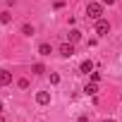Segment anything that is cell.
Here are the masks:
<instances>
[{
	"mask_svg": "<svg viewBox=\"0 0 122 122\" xmlns=\"http://www.w3.org/2000/svg\"><path fill=\"white\" fill-rule=\"evenodd\" d=\"M108 31H110V24H108L105 19H98V22H96V34H98V36H105Z\"/></svg>",
	"mask_w": 122,
	"mask_h": 122,
	"instance_id": "2",
	"label": "cell"
},
{
	"mask_svg": "<svg viewBox=\"0 0 122 122\" xmlns=\"http://www.w3.org/2000/svg\"><path fill=\"white\" fill-rule=\"evenodd\" d=\"M0 122H5V117H3V115H0Z\"/></svg>",
	"mask_w": 122,
	"mask_h": 122,
	"instance_id": "17",
	"label": "cell"
},
{
	"mask_svg": "<svg viewBox=\"0 0 122 122\" xmlns=\"http://www.w3.org/2000/svg\"><path fill=\"white\" fill-rule=\"evenodd\" d=\"M86 15H89L93 22L103 19V3H89V5H86Z\"/></svg>",
	"mask_w": 122,
	"mask_h": 122,
	"instance_id": "1",
	"label": "cell"
},
{
	"mask_svg": "<svg viewBox=\"0 0 122 122\" xmlns=\"http://www.w3.org/2000/svg\"><path fill=\"white\" fill-rule=\"evenodd\" d=\"M12 22V15L10 12H3V15H0V24H10Z\"/></svg>",
	"mask_w": 122,
	"mask_h": 122,
	"instance_id": "10",
	"label": "cell"
},
{
	"mask_svg": "<svg viewBox=\"0 0 122 122\" xmlns=\"http://www.w3.org/2000/svg\"><path fill=\"white\" fill-rule=\"evenodd\" d=\"M22 34H24V36H34V26H31V24H24V26H22Z\"/></svg>",
	"mask_w": 122,
	"mask_h": 122,
	"instance_id": "11",
	"label": "cell"
},
{
	"mask_svg": "<svg viewBox=\"0 0 122 122\" xmlns=\"http://www.w3.org/2000/svg\"><path fill=\"white\" fill-rule=\"evenodd\" d=\"M7 84H12V72L0 70V86H7Z\"/></svg>",
	"mask_w": 122,
	"mask_h": 122,
	"instance_id": "5",
	"label": "cell"
},
{
	"mask_svg": "<svg viewBox=\"0 0 122 122\" xmlns=\"http://www.w3.org/2000/svg\"><path fill=\"white\" fill-rule=\"evenodd\" d=\"M17 86H19V89H29V79H26V77L17 79Z\"/></svg>",
	"mask_w": 122,
	"mask_h": 122,
	"instance_id": "12",
	"label": "cell"
},
{
	"mask_svg": "<svg viewBox=\"0 0 122 122\" xmlns=\"http://www.w3.org/2000/svg\"><path fill=\"white\" fill-rule=\"evenodd\" d=\"M91 81H101V72H91Z\"/></svg>",
	"mask_w": 122,
	"mask_h": 122,
	"instance_id": "14",
	"label": "cell"
},
{
	"mask_svg": "<svg viewBox=\"0 0 122 122\" xmlns=\"http://www.w3.org/2000/svg\"><path fill=\"white\" fill-rule=\"evenodd\" d=\"M60 55H62V57H72L74 55V46L72 43H62V46H60Z\"/></svg>",
	"mask_w": 122,
	"mask_h": 122,
	"instance_id": "3",
	"label": "cell"
},
{
	"mask_svg": "<svg viewBox=\"0 0 122 122\" xmlns=\"http://www.w3.org/2000/svg\"><path fill=\"white\" fill-rule=\"evenodd\" d=\"M79 70H81V72H86V74H89V72H93V62H91V60H84V62H81V65H79Z\"/></svg>",
	"mask_w": 122,
	"mask_h": 122,
	"instance_id": "6",
	"label": "cell"
},
{
	"mask_svg": "<svg viewBox=\"0 0 122 122\" xmlns=\"http://www.w3.org/2000/svg\"><path fill=\"white\" fill-rule=\"evenodd\" d=\"M98 3H103V5H112L115 0H98Z\"/></svg>",
	"mask_w": 122,
	"mask_h": 122,
	"instance_id": "16",
	"label": "cell"
},
{
	"mask_svg": "<svg viewBox=\"0 0 122 122\" xmlns=\"http://www.w3.org/2000/svg\"><path fill=\"white\" fill-rule=\"evenodd\" d=\"M57 81H60V74L53 72V74H50V84H57Z\"/></svg>",
	"mask_w": 122,
	"mask_h": 122,
	"instance_id": "15",
	"label": "cell"
},
{
	"mask_svg": "<svg viewBox=\"0 0 122 122\" xmlns=\"http://www.w3.org/2000/svg\"><path fill=\"white\" fill-rule=\"evenodd\" d=\"M43 72H46V67H43L41 62H36V65H34V74H43Z\"/></svg>",
	"mask_w": 122,
	"mask_h": 122,
	"instance_id": "13",
	"label": "cell"
},
{
	"mask_svg": "<svg viewBox=\"0 0 122 122\" xmlns=\"http://www.w3.org/2000/svg\"><path fill=\"white\" fill-rule=\"evenodd\" d=\"M38 53H41V55H50V53H53L50 43H41V46H38Z\"/></svg>",
	"mask_w": 122,
	"mask_h": 122,
	"instance_id": "8",
	"label": "cell"
},
{
	"mask_svg": "<svg viewBox=\"0 0 122 122\" xmlns=\"http://www.w3.org/2000/svg\"><path fill=\"white\" fill-rule=\"evenodd\" d=\"M36 103H38V105H48V103H50V93H48V91H38V93H36Z\"/></svg>",
	"mask_w": 122,
	"mask_h": 122,
	"instance_id": "4",
	"label": "cell"
},
{
	"mask_svg": "<svg viewBox=\"0 0 122 122\" xmlns=\"http://www.w3.org/2000/svg\"><path fill=\"white\" fill-rule=\"evenodd\" d=\"M105 122H115V120H105Z\"/></svg>",
	"mask_w": 122,
	"mask_h": 122,
	"instance_id": "19",
	"label": "cell"
},
{
	"mask_svg": "<svg viewBox=\"0 0 122 122\" xmlns=\"http://www.w3.org/2000/svg\"><path fill=\"white\" fill-rule=\"evenodd\" d=\"M84 91H86L89 96H96V91H98V86H96V81H93V84H86V86H84Z\"/></svg>",
	"mask_w": 122,
	"mask_h": 122,
	"instance_id": "9",
	"label": "cell"
},
{
	"mask_svg": "<svg viewBox=\"0 0 122 122\" xmlns=\"http://www.w3.org/2000/svg\"><path fill=\"white\" fill-rule=\"evenodd\" d=\"M79 38H81V31H79V29H72V31H70V43H77Z\"/></svg>",
	"mask_w": 122,
	"mask_h": 122,
	"instance_id": "7",
	"label": "cell"
},
{
	"mask_svg": "<svg viewBox=\"0 0 122 122\" xmlns=\"http://www.w3.org/2000/svg\"><path fill=\"white\" fill-rule=\"evenodd\" d=\"M0 112H3V103H0Z\"/></svg>",
	"mask_w": 122,
	"mask_h": 122,
	"instance_id": "18",
	"label": "cell"
}]
</instances>
